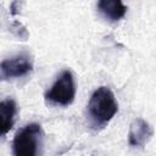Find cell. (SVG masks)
Segmentation results:
<instances>
[{
  "instance_id": "obj_3",
  "label": "cell",
  "mask_w": 156,
  "mask_h": 156,
  "mask_svg": "<svg viewBox=\"0 0 156 156\" xmlns=\"http://www.w3.org/2000/svg\"><path fill=\"white\" fill-rule=\"evenodd\" d=\"M76 95L74 79L71 71L65 69L57 77L51 88L45 93V100L52 105L68 106L73 102Z\"/></svg>"
},
{
  "instance_id": "obj_5",
  "label": "cell",
  "mask_w": 156,
  "mask_h": 156,
  "mask_svg": "<svg viewBox=\"0 0 156 156\" xmlns=\"http://www.w3.org/2000/svg\"><path fill=\"white\" fill-rule=\"evenodd\" d=\"M152 133L154 130L146 121L141 118H136L132 122L129 127L128 143L133 147H143L150 140Z\"/></svg>"
},
{
  "instance_id": "obj_6",
  "label": "cell",
  "mask_w": 156,
  "mask_h": 156,
  "mask_svg": "<svg viewBox=\"0 0 156 156\" xmlns=\"http://www.w3.org/2000/svg\"><path fill=\"white\" fill-rule=\"evenodd\" d=\"M98 10L106 20L111 22L121 20L127 12V7L123 5L122 0H99Z\"/></svg>"
},
{
  "instance_id": "obj_7",
  "label": "cell",
  "mask_w": 156,
  "mask_h": 156,
  "mask_svg": "<svg viewBox=\"0 0 156 156\" xmlns=\"http://www.w3.org/2000/svg\"><path fill=\"white\" fill-rule=\"evenodd\" d=\"M16 102L12 99H5L0 102V119H1V135L4 136L13 126V119L16 115Z\"/></svg>"
},
{
  "instance_id": "obj_4",
  "label": "cell",
  "mask_w": 156,
  "mask_h": 156,
  "mask_svg": "<svg viewBox=\"0 0 156 156\" xmlns=\"http://www.w3.org/2000/svg\"><path fill=\"white\" fill-rule=\"evenodd\" d=\"M33 69V60L29 54L21 52L13 57L6 58L0 65L1 78L4 80L21 78L29 74Z\"/></svg>"
},
{
  "instance_id": "obj_1",
  "label": "cell",
  "mask_w": 156,
  "mask_h": 156,
  "mask_svg": "<svg viewBox=\"0 0 156 156\" xmlns=\"http://www.w3.org/2000/svg\"><path fill=\"white\" fill-rule=\"evenodd\" d=\"M118 111V104L115 94L107 87H99L90 96L87 106V118L89 126L95 129H102L115 117Z\"/></svg>"
},
{
  "instance_id": "obj_2",
  "label": "cell",
  "mask_w": 156,
  "mask_h": 156,
  "mask_svg": "<svg viewBox=\"0 0 156 156\" xmlns=\"http://www.w3.org/2000/svg\"><path fill=\"white\" fill-rule=\"evenodd\" d=\"M43 130L40 124L29 123L20 129L12 141L15 156H35L41 146Z\"/></svg>"
}]
</instances>
